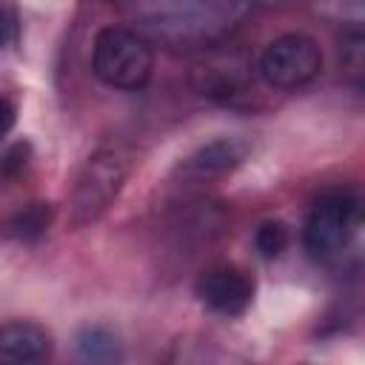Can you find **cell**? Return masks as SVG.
<instances>
[{
  "label": "cell",
  "mask_w": 365,
  "mask_h": 365,
  "mask_svg": "<svg viewBox=\"0 0 365 365\" xmlns=\"http://www.w3.org/2000/svg\"><path fill=\"white\" fill-rule=\"evenodd\" d=\"M240 0H134L145 29L171 43L211 40L222 34Z\"/></svg>",
  "instance_id": "obj_1"
},
{
  "label": "cell",
  "mask_w": 365,
  "mask_h": 365,
  "mask_svg": "<svg viewBox=\"0 0 365 365\" xmlns=\"http://www.w3.org/2000/svg\"><path fill=\"white\" fill-rule=\"evenodd\" d=\"M128 168L131 160L117 145H103L94 154H88L68 191V222L74 228L97 222L123 191Z\"/></svg>",
  "instance_id": "obj_2"
},
{
  "label": "cell",
  "mask_w": 365,
  "mask_h": 365,
  "mask_svg": "<svg viewBox=\"0 0 365 365\" xmlns=\"http://www.w3.org/2000/svg\"><path fill=\"white\" fill-rule=\"evenodd\" d=\"M91 68L100 83L123 91L143 88L154 71L151 46L131 29H100L91 48Z\"/></svg>",
  "instance_id": "obj_3"
},
{
  "label": "cell",
  "mask_w": 365,
  "mask_h": 365,
  "mask_svg": "<svg viewBox=\"0 0 365 365\" xmlns=\"http://www.w3.org/2000/svg\"><path fill=\"white\" fill-rule=\"evenodd\" d=\"M362 220L359 200L348 191H328L322 194L305 214L302 222V248L308 251L311 259H334L339 257Z\"/></svg>",
  "instance_id": "obj_4"
},
{
  "label": "cell",
  "mask_w": 365,
  "mask_h": 365,
  "mask_svg": "<svg viewBox=\"0 0 365 365\" xmlns=\"http://www.w3.org/2000/svg\"><path fill=\"white\" fill-rule=\"evenodd\" d=\"M322 68V51L314 37L302 31L279 34L271 40L257 63V71L268 88L277 91H297L308 86Z\"/></svg>",
  "instance_id": "obj_5"
},
{
  "label": "cell",
  "mask_w": 365,
  "mask_h": 365,
  "mask_svg": "<svg viewBox=\"0 0 365 365\" xmlns=\"http://www.w3.org/2000/svg\"><path fill=\"white\" fill-rule=\"evenodd\" d=\"M200 302L222 317H240L254 302V279L237 265H214L194 285Z\"/></svg>",
  "instance_id": "obj_6"
},
{
  "label": "cell",
  "mask_w": 365,
  "mask_h": 365,
  "mask_svg": "<svg viewBox=\"0 0 365 365\" xmlns=\"http://www.w3.org/2000/svg\"><path fill=\"white\" fill-rule=\"evenodd\" d=\"M51 354V334L31 319L0 325V362H43Z\"/></svg>",
  "instance_id": "obj_7"
},
{
  "label": "cell",
  "mask_w": 365,
  "mask_h": 365,
  "mask_svg": "<svg viewBox=\"0 0 365 365\" xmlns=\"http://www.w3.org/2000/svg\"><path fill=\"white\" fill-rule=\"evenodd\" d=\"M245 151H248V148H245L240 140H228V137H222V140H214V143L197 148V151L185 160L182 171H185L188 177H194V180L222 177V174L234 171V168L245 160Z\"/></svg>",
  "instance_id": "obj_8"
},
{
  "label": "cell",
  "mask_w": 365,
  "mask_h": 365,
  "mask_svg": "<svg viewBox=\"0 0 365 365\" xmlns=\"http://www.w3.org/2000/svg\"><path fill=\"white\" fill-rule=\"evenodd\" d=\"M77 356L86 362H114L120 359V342L117 336L103 325H86L74 336Z\"/></svg>",
  "instance_id": "obj_9"
},
{
  "label": "cell",
  "mask_w": 365,
  "mask_h": 365,
  "mask_svg": "<svg viewBox=\"0 0 365 365\" xmlns=\"http://www.w3.org/2000/svg\"><path fill=\"white\" fill-rule=\"evenodd\" d=\"M48 225H51V205L48 202H29L9 220L6 234L17 242H34L48 231Z\"/></svg>",
  "instance_id": "obj_10"
},
{
  "label": "cell",
  "mask_w": 365,
  "mask_h": 365,
  "mask_svg": "<svg viewBox=\"0 0 365 365\" xmlns=\"http://www.w3.org/2000/svg\"><path fill=\"white\" fill-rule=\"evenodd\" d=\"M288 242H291V234H288V225L282 220H265L254 231V248L259 251L262 259L282 257V251L288 248Z\"/></svg>",
  "instance_id": "obj_11"
},
{
  "label": "cell",
  "mask_w": 365,
  "mask_h": 365,
  "mask_svg": "<svg viewBox=\"0 0 365 365\" xmlns=\"http://www.w3.org/2000/svg\"><path fill=\"white\" fill-rule=\"evenodd\" d=\"M31 157V145L29 143H14L3 157H0V180H9V177H17L26 163Z\"/></svg>",
  "instance_id": "obj_12"
},
{
  "label": "cell",
  "mask_w": 365,
  "mask_h": 365,
  "mask_svg": "<svg viewBox=\"0 0 365 365\" xmlns=\"http://www.w3.org/2000/svg\"><path fill=\"white\" fill-rule=\"evenodd\" d=\"M20 34V17L11 0H0V48H9Z\"/></svg>",
  "instance_id": "obj_13"
},
{
  "label": "cell",
  "mask_w": 365,
  "mask_h": 365,
  "mask_svg": "<svg viewBox=\"0 0 365 365\" xmlns=\"http://www.w3.org/2000/svg\"><path fill=\"white\" fill-rule=\"evenodd\" d=\"M14 120H17V108L9 97L0 94V140L9 137V131L14 128Z\"/></svg>",
  "instance_id": "obj_14"
},
{
  "label": "cell",
  "mask_w": 365,
  "mask_h": 365,
  "mask_svg": "<svg viewBox=\"0 0 365 365\" xmlns=\"http://www.w3.org/2000/svg\"><path fill=\"white\" fill-rule=\"evenodd\" d=\"M240 3H242V0H240Z\"/></svg>",
  "instance_id": "obj_15"
}]
</instances>
